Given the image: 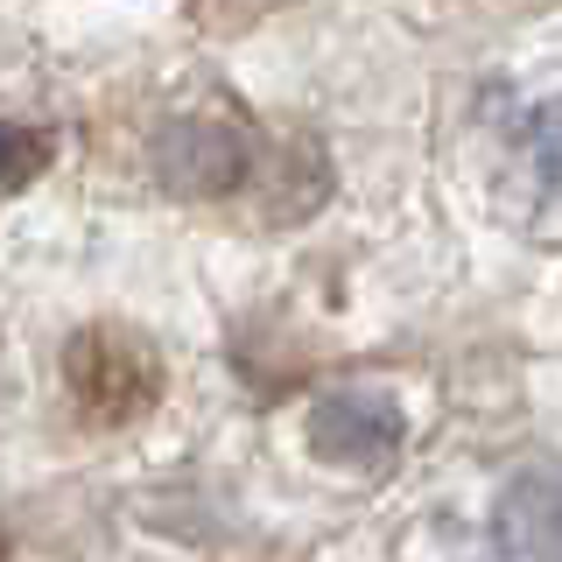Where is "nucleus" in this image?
Instances as JSON below:
<instances>
[{"instance_id": "6", "label": "nucleus", "mask_w": 562, "mask_h": 562, "mask_svg": "<svg viewBox=\"0 0 562 562\" xmlns=\"http://www.w3.org/2000/svg\"><path fill=\"white\" fill-rule=\"evenodd\" d=\"M43 162H49V140L35 134V127H14V120H0V198H8V190H22Z\"/></svg>"}, {"instance_id": "5", "label": "nucleus", "mask_w": 562, "mask_h": 562, "mask_svg": "<svg viewBox=\"0 0 562 562\" xmlns=\"http://www.w3.org/2000/svg\"><path fill=\"white\" fill-rule=\"evenodd\" d=\"M520 140H527V162H535V176L549 190H562V92H549L535 113H527Z\"/></svg>"}, {"instance_id": "7", "label": "nucleus", "mask_w": 562, "mask_h": 562, "mask_svg": "<svg viewBox=\"0 0 562 562\" xmlns=\"http://www.w3.org/2000/svg\"><path fill=\"white\" fill-rule=\"evenodd\" d=\"M0 549H8V541H0Z\"/></svg>"}, {"instance_id": "1", "label": "nucleus", "mask_w": 562, "mask_h": 562, "mask_svg": "<svg viewBox=\"0 0 562 562\" xmlns=\"http://www.w3.org/2000/svg\"><path fill=\"white\" fill-rule=\"evenodd\" d=\"M64 366H70V394H78V408L92 422H134L155 394H162L155 351L140 345L134 330H113V324L85 330Z\"/></svg>"}, {"instance_id": "3", "label": "nucleus", "mask_w": 562, "mask_h": 562, "mask_svg": "<svg viewBox=\"0 0 562 562\" xmlns=\"http://www.w3.org/2000/svg\"><path fill=\"white\" fill-rule=\"evenodd\" d=\"M394 443H401V408L373 386H345V394H324L310 408V450L330 464L373 471L394 457Z\"/></svg>"}, {"instance_id": "2", "label": "nucleus", "mask_w": 562, "mask_h": 562, "mask_svg": "<svg viewBox=\"0 0 562 562\" xmlns=\"http://www.w3.org/2000/svg\"><path fill=\"white\" fill-rule=\"evenodd\" d=\"M492 555L499 562H562V464H527L492 506Z\"/></svg>"}, {"instance_id": "4", "label": "nucleus", "mask_w": 562, "mask_h": 562, "mask_svg": "<svg viewBox=\"0 0 562 562\" xmlns=\"http://www.w3.org/2000/svg\"><path fill=\"white\" fill-rule=\"evenodd\" d=\"M239 169H246L239 134H225V127H198V120H190L183 134H169V176H176L183 190H225Z\"/></svg>"}]
</instances>
